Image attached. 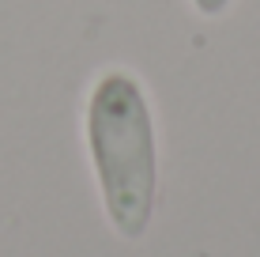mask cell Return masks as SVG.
Returning a JSON list of instances; mask_svg holds the SVG:
<instances>
[{"label": "cell", "mask_w": 260, "mask_h": 257, "mask_svg": "<svg viewBox=\"0 0 260 257\" xmlns=\"http://www.w3.org/2000/svg\"><path fill=\"white\" fill-rule=\"evenodd\" d=\"M230 4H234V0H192V8H196L200 15H208V19H219Z\"/></svg>", "instance_id": "7a4b0ae2"}, {"label": "cell", "mask_w": 260, "mask_h": 257, "mask_svg": "<svg viewBox=\"0 0 260 257\" xmlns=\"http://www.w3.org/2000/svg\"><path fill=\"white\" fill-rule=\"evenodd\" d=\"M87 152L113 231L143 238L155 216L158 148L151 99L124 68L102 72L87 95Z\"/></svg>", "instance_id": "6da1fadb"}]
</instances>
